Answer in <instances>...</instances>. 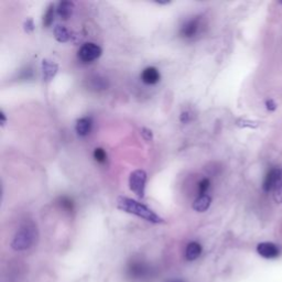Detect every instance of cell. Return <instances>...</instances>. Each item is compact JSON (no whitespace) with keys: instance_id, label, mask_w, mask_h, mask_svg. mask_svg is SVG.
Masks as SVG:
<instances>
[{"instance_id":"obj_15","label":"cell","mask_w":282,"mask_h":282,"mask_svg":"<svg viewBox=\"0 0 282 282\" xmlns=\"http://www.w3.org/2000/svg\"><path fill=\"white\" fill-rule=\"evenodd\" d=\"M272 193H273L272 195H273L274 202L278 204H282V168L279 169L278 179H277V182H275Z\"/></svg>"},{"instance_id":"obj_19","label":"cell","mask_w":282,"mask_h":282,"mask_svg":"<svg viewBox=\"0 0 282 282\" xmlns=\"http://www.w3.org/2000/svg\"><path fill=\"white\" fill-rule=\"evenodd\" d=\"M61 206L64 209L70 211V210H73V208H74V204H73L72 201L69 200L68 197H63L62 200H61Z\"/></svg>"},{"instance_id":"obj_7","label":"cell","mask_w":282,"mask_h":282,"mask_svg":"<svg viewBox=\"0 0 282 282\" xmlns=\"http://www.w3.org/2000/svg\"><path fill=\"white\" fill-rule=\"evenodd\" d=\"M57 70H59V65L51 60H43L42 61V72H43V79L46 82H50L53 80L56 75Z\"/></svg>"},{"instance_id":"obj_4","label":"cell","mask_w":282,"mask_h":282,"mask_svg":"<svg viewBox=\"0 0 282 282\" xmlns=\"http://www.w3.org/2000/svg\"><path fill=\"white\" fill-rule=\"evenodd\" d=\"M102 50L99 46L92 42L85 43L84 46H82V48L79 51V59L84 62V63H91L95 60H97L98 57L101 55Z\"/></svg>"},{"instance_id":"obj_16","label":"cell","mask_w":282,"mask_h":282,"mask_svg":"<svg viewBox=\"0 0 282 282\" xmlns=\"http://www.w3.org/2000/svg\"><path fill=\"white\" fill-rule=\"evenodd\" d=\"M54 9H55L54 5L51 4L48 7L46 14H44V16H43V25L46 28L51 27L54 21Z\"/></svg>"},{"instance_id":"obj_10","label":"cell","mask_w":282,"mask_h":282,"mask_svg":"<svg viewBox=\"0 0 282 282\" xmlns=\"http://www.w3.org/2000/svg\"><path fill=\"white\" fill-rule=\"evenodd\" d=\"M202 254V246L197 241H191L185 249V259L188 261H194Z\"/></svg>"},{"instance_id":"obj_5","label":"cell","mask_w":282,"mask_h":282,"mask_svg":"<svg viewBox=\"0 0 282 282\" xmlns=\"http://www.w3.org/2000/svg\"><path fill=\"white\" fill-rule=\"evenodd\" d=\"M257 253L265 259H275L280 256V249L275 243L265 241L257 246Z\"/></svg>"},{"instance_id":"obj_25","label":"cell","mask_w":282,"mask_h":282,"mask_svg":"<svg viewBox=\"0 0 282 282\" xmlns=\"http://www.w3.org/2000/svg\"><path fill=\"white\" fill-rule=\"evenodd\" d=\"M170 282H183V281H179V280H178V281H170Z\"/></svg>"},{"instance_id":"obj_3","label":"cell","mask_w":282,"mask_h":282,"mask_svg":"<svg viewBox=\"0 0 282 282\" xmlns=\"http://www.w3.org/2000/svg\"><path fill=\"white\" fill-rule=\"evenodd\" d=\"M147 173L144 170L133 171L129 177V188L138 197L143 198L146 194Z\"/></svg>"},{"instance_id":"obj_6","label":"cell","mask_w":282,"mask_h":282,"mask_svg":"<svg viewBox=\"0 0 282 282\" xmlns=\"http://www.w3.org/2000/svg\"><path fill=\"white\" fill-rule=\"evenodd\" d=\"M140 78H141V81H143L147 85H156L160 82L161 75H160L158 68L153 67V66H149L143 70Z\"/></svg>"},{"instance_id":"obj_20","label":"cell","mask_w":282,"mask_h":282,"mask_svg":"<svg viewBox=\"0 0 282 282\" xmlns=\"http://www.w3.org/2000/svg\"><path fill=\"white\" fill-rule=\"evenodd\" d=\"M141 134H143L144 139L147 141H151L153 139L152 131L148 129V128H143V129H141Z\"/></svg>"},{"instance_id":"obj_17","label":"cell","mask_w":282,"mask_h":282,"mask_svg":"<svg viewBox=\"0 0 282 282\" xmlns=\"http://www.w3.org/2000/svg\"><path fill=\"white\" fill-rule=\"evenodd\" d=\"M94 159L98 163H105L107 160V153L104 149L101 148H96L94 151Z\"/></svg>"},{"instance_id":"obj_18","label":"cell","mask_w":282,"mask_h":282,"mask_svg":"<svg viewBox=\"0 0 282 282\" xmlns=\"http://www.w3.org/2000/svg\"><path fill=\"white\" fill-rule=\"evenodd\" d=\"M209 185H210V182L208 179H203V180L198 183V193H200V196L206 194L207 190L209 189Z\"/></svg>"},{"instance_id":"obj_24","label":"cell","mask_w":282,"mask_h":282,"mask_svg":"<svg viewBox=\"0 0 282 282\" xmlns=\"http://www.w3.org/2000/svg\"><path fill=\"white\" fill-rule=\"evenodd\" d=\"M0 118H2V126H5L6 121H7V118H6V115L4 112L0 113Z\"/></svg>"},{"instance_id":"obj_2","label":"cell","mask_w":282,"mask_h":282,"mask_svg":"<svg viewBox=\"0 0 282 282\" xmlns=\"http://www.w3.org/2000/svg\"><path fill=\"white\" fill-rule=\"evenodd\" d=\"M38 238V229L34 224H24L20 227L11 242V247L16 252H23L34 245Z\"/></svg>"},{"instance_id":"obj_12","label":"cell","mask_w":282,"mask_h":282,"mask_svg":"<svg viewBox=\"0 0 282 282\" xmlns=\"http://www.w3.org/2000/svg\"><path fill=\"white\" fill-rule=\"evenodd\" d=\"M198 20L193 19V20H190L185 23L183 27L181 28V34L184 38H193L198 31Z\"/></svg>"},{"instance_id":"obj_13","label":"cell","mask_w":282,"mask_h":282,"mask_svg":"<svg viewBox=\"0 0 282 282\" xmlns=\"http://www.w3.org/2000/svg\"><path fill=\"white\" fill-rule=\"evenodd\" d=\"M74 9V4L72 2H61L57 5V15H59L64 20H66L73 14Z\"/></svg>"},{"instance_id":"obj_9","label":"cell","mask_w":282,"mask_h":282,"mask_svg":"<svg viewBox=\"0 0 282 282\" xmlns=\"http://www.w3.org/2000/svg\"><path fill=\"white\" fill-rule=\"evenodd\" d=\"M93 121L89 117H83L78 119L75 125V130L78 132L79 136L81 137H86L87 134H89L92 130Z\"/></svg>"},{"instance_id":"obj_14","label":"cell","mask_w":282,"mask_h":282,"mask_svg":"<svg viewBox=\"0 0 282 282\" xmlns=\"http://www.w3.org/2000/svg\"><path fill=\"white\" fill-rule=\"evenodd\" d=\"M53 32H54V38H55L57 42L65 43L70 39L69 31L67 30L66 27H64V25L57 24L56 27L54 28Z\"/></svg>"},{"instance_id":"obj_8","label":"cell","mask_w":282,"mask_h":282,"mask_svg":"<svg viewBox=\"0 0 282 282\" xmlns=\"http://www.w3.org/2000/svg\"><path fill=\"white\" fill-rule=\"evenodd\" d=\"M278 174H279V169L273 168L268 171L264 179V183H262V190H264L266 193L273 191L275 182H277V179H278Z\"/></svg>"},{"instance_id":"obj_1","label":"cell","mask_w":282,"mask_h":282,"mask_svg":"<svg viewBox=\"0 0 282 282\" xmlns=\"http://www.w3.org/2000/svg\"><path fill=\"white\" fill-rule=\"evenodd\" d=\"M117 207L120 210H124L128 214H132L138 216L147 222L152 224H163L164 221L162 217H160L156 211H153L147 205L140 203L132 198L126 196H119L117 198Z\"/></svg>"},{"instance_id":"obj_23","label":"cell","mask_w":282,"mask_h":282,"mask_svg":"<svg viewBox=\"0 0 282 282\" xmlns=\"http://www.w3.org/2000/svg\"><path fill=\"white\" fill-rule=\"evenodd\" d=\"M239 121L240 123H243V124L238 125L241 127H257L258 126L256 123H253V121H249V120H239Z\"/></svg>"},{"instance_id":"obj_11","label":"cell","mask_w":282,"mask_h":282,"mask_svg":"<svg viewBox=\"0 0 282 282\" xmlns=\"http://www.w3.org/2000/svg\"><path fill=\"white\" fill-rule=\"evenodd\" d=\"M211 203V197L207 194L205 195H201L198 196L196 200L192 204V208H193L195 211H198V213H203V211H206Z\"/></svg>"},{"instance_id":"obj_22","label":"cell","mask_w":282,"mask_h":282,"mask_svg":"<svg viewBox=\"0 0 282 282\" xmlns=\"http://www.w3.org/2000/svg\"><path fill=\"white\" fill-rule=\"evenodd\" d=\"M266 108L269 112H273L277 110V105H275V102L272 99H269L266 101Z\"/></svg>"},{"instance_id":"obj_21","label":"cell","mask_w":282,"mask_h":282,"mask_svg":"<svg viewBox=\"0 0 282 282\" xmlns=\"http://www.w3.org/2000/svg\"><path fill=\"white\" fill-rule=\"evenodd\" d=\"M33 30H34L33 21H32L31 19H29V20L24 22V31L28 32V33H31V32H33Z\"/></svg>"}]
</instances>
